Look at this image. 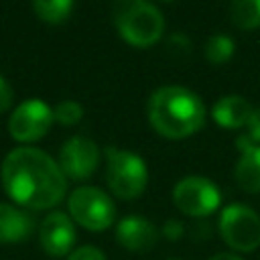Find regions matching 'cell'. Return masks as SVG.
I'll return each instance as SVG.
<instances>
[{"label": "cell", "mask_w": 260, "mask_h": 260, "mask_svg": "<svg viewBox=\"0 0 260 260\" xmlns=\"http://www.w3.org/2000/svg\"><path fill=\"white\" fill-rule=\"evenodd\" d=\"M234 49H236V45L228 35H213L205 43V59L211 65H221L232 59Z\"/></svg>", "instance_id": "cell-17"}, {"label": "cell", "mask_w": 260, "mask_h": 260, "mask_svg": "<svg viewBox=\"0 0 260 260\" xmlns=\"http://www.w3.org/2000/svg\"><path fill=\"white\" fill-rule=\"evenodd\" d=\"M112 22L120 37L138 49L152 47L165 32V18L148 0H116Z\"/></svg>", "instance_id": "cell-3"}, {"label": "cell", "mask_w": 260, "mask_h": 260, "mask_svg": "<svg viewBox=\"0 0 260 260\" xmlns=\"http://www.w3.org/2000/svg\"><path fill=\"white\" fill-rule=\"evenodd\" d=\"M32 217L10 205V203H0V244H18L24 242L32 234Z\"/></svg>", "instance_id": "cell-12"}, {"label": "cell", "mask_w": 260, "mask_h": 260, "mask_svg": "<svg viewBox=\"0 0 260 260\" xmlns=\"http://www.w3.org/2000/svg\"><path fill=\"white\" fill-rule=\"evenodd\" d=\"M183 232H185V225H183L181 221H177V219H169V221L162 225V236H165L167 240H171V242L181 240V238H183Z\"/></svg>", "instance_id": "cell-22"}, {"label": "cell", "mask_w": 260, "mask_h": 260, "mask_svg": "<svg viewBox=\"0 0 260 260\" xmlns=\"http://www.w3.org/2000/svg\"><path fill=\"white\" fill-rule=\"evenodd\" d=\"M12 100H14V91H12L10 83L6 81V77L0 75V114L12 106Z\"/></svg>", "instance_id": "cell-21"}, {"label": "cell", "mask_w": 260, "mask_h": 260, "mask_svg": "<svg viewBox=\"0 0 260 260\" xmlns=\"http://www.w3.org/2000/svg\"><path fill=\"white\" fill-rule=\"evenodd\" d=\"M116 240L122 248L136 252V254H144L150 252L156 242H158V230L156 225L140 215H128L124 219L118 221L116 225Z\"/></svg>", "instance_id": "cell-11"}, {"label": "cell", "mask_w": 260, "mask_h": 260, "mask_svg": "<svg viewBox=\"0 0 260 260\" xmlns=\"http://www.w3.org/2000/svg\"><path fill=\"white\" fill-rule=\"evenodd\" d=\"M39 242H41L43 250L53 258L69 256L73 252L71 248L75 244L73 219L63 211L49 213L39 228Z\"/></svg>", "instance_id": "cell-10"}, {"label": "cell", "mask_w": 260, "mask_h": 260, "mask_svg": "<svg viewBox=\"0 0 260 260\" xmlns=\"http://www.w3.org/2000/svg\"><path fill=\"white\" fill-rule=\"evenodd\" d=\"M106 181L110 191L120 199H136L144 193L148 183V169L144 160L116 146L106 148Z\"/></svg>", "instance_id": "cell-4"}, {"label": "cell", "mask_w": 260, "mask_h": 260, "mask_svg": "<svg viewBox=\"0 0 260 260\" xmlns=\"http://www.w3.org/2000/svg\"><path fill=\"white\" fill-rule=\"evenodd\" d=\"M53 108L43 100H26L18 104L8 118V132L16 142L41 140L53 124Z\"/></svg>", "instance_id": "cell-8"}, {"label": "cell", "mask_w": 260, "mask_h": 260, "mask_svg": "<svg viewBox=\"0 0 260 260\" xmlns=\"http://www.w3.org/2000/svg\"><path fill=\"white\" fill-rule=\"evenodd\" d=\"M252 114V106L242 98V95H223L213 104L211 116L215 120V124H219L221 128H242L248 124Z\"/></svg>", "instance_id": "cell-13"}, {"label": "cell", "mask_w": 260, "mask_h": 260, "mask_svg": "<svg viewBox=\"0 0 260 260\" xmlns=\"http://www.w3.org/2000/svg\"><path fill=\"white\" fill-rule=\"evenodd\" d=\"M236 183L248 193H260V146H252L240 152L236 162Z\"/></svg>", "instance_id": "cell-14"}, {"label": "cell", "mask_w": 260, "mask_h": 260, "mask_svg": "<svg viewBox=\"0 0 260 260\" xmlns=\"http://www.w3.org/2000/svg\"><path fill=\"white\" fill-rule=\"evenodd\" d=\"M209 260H244V258H242V256H238V254H230V252H219V254L211 256Z\"/></svg>", "instance_id": "cell-23"}, {"label": "cell", "mask_w": 260, "mask_h": 260, "mask_svg": "<svg viewBox=\"0 0 260 260\" xmlns=\"http://www.w3.org/2000/svg\"><path fill=\"white\" fill-rule=\"evenodd\" d=\"M248 138L260 146V108H252V114H250V120H248Z\"/></svg>", "instance_id": "cell-20"}, {"label": "cell", "mask_w": 260, "mask_h": 260, "mask_svg": "<svg viewBox=\"0 0 260 260\" xmlns=\"http://www.w3.org/2000/svg\"><path fill=\"white\" fill-rule=\"evenodd\" d=\"M173 203L179 211H183L189 217H207L219 207L221 193L213 181L191 175L175 185Z\"/></svg>", "instance_id": "cell-7"}, {"label": "cell", "mask_w": 260, "mask_h": 260, "mask_svg": "<svg viewBox=\"0 0 260 260\" xmlns=\"http://www.w3.org/2000/svg\"><path fill=\"white\" fill-rule=\"evenodd\" d=\"M69 215L89 232H104L116 219V207L110 195L98 187H77L67 199Z\"/></svg>", "instance_id": "cell-5"}, {"label": "cell", "mask_w": 260, "mask_h": 260, "mask_svg": "<svg viewBox=\"0 0 260 260\" xmlns=\"http://www.w3.org/2000/svg\"><path fill=\"white\" fill-rule=\"evenodd\" d=\"M230 20L240 30H254L260 26V0H232Z\"/></svg>", "instance_id": "cell-15"}, {"label": "cell", "mask_w": 260, "mask_h": 260, "mask_svg": "<svg viewBox=\"0 0 260 260\" xmlns=\"http://www.w3.org/2000/svg\"><path fill=\"white\" fill-rule=\"evenodd\" d=\"M67 260H106V256L95 246H81V248L73 250L67 256Z\"/></svg>", "instance_id": "cell-19"}, {"label": "cell", "mask_w": 260, "mask_h": 260, "mask_svg": "<svg viewBox=\"0 0 260 260\" xmlns=\"http://www.w3.org/2000/svg\"><path fill=\"white\" fill-rule=\"evenodd\" d=\"M150 126L169 140H181L205 124V106L197 93L181 85L158 87L146 106Z\"/></svg>", "instance_id": "cell-2"}, {"label": "cell", "mask_w": 260, "mask_h": 260, "mask_svg": "<svg viewBox=\"0 0 260 260\" xmlns=\"http://www.w3.org/2000/svg\"><path fill=\"white\" fill-rule=\"evenodd\" d=\"M171 260H175V258H171Z\"/></svg>", "instance_id": "cell-25"}, {"label": "cell", "mask_w": 260, "mask_h": 260, "mask_svg": "<svg viewBox=\"0 0 260 260\" xmlns=\"http://www.w3.org/2000/svg\"><path fill=\"white\" fill-rule=\"evenodd\" d=\"M165 2H171V0H165Z\"/></svg>", "instance_id": "cell-24"}, {"label": "cell", "mask_w": 260, "mask_h": 260, "mask_svg": "<svg viewBox=\"0 0 260 260\" xmlns=\"http://www.w3.org/2000/svg\"><path fill=\"white\" fill-rule=\"evenodd\" d=\"M100 162V148L87 136L69 138L59 152V167L67 179L83 181L93 175Z\"/></svg>", "instance_id": "cell-9"}, {"label": "cell", "mask_w": 260, "mask_h": 260, "mask_svg": "<svg viewBox=\"0 0 260 260\" xmlns=\"http://www.w3.org/2000/svg\"><path fill=\"white\" fill-rule=\"evenodd\" d=\"M53 118L63 126H73L83 118V108L75 100H63L53 108Z\"/></svg>", "instance_id": "cell-18"}, {"label": "cell", "mask_w": 260, "mask_h": 260, "mask_svg": "<svg viewBox=\"0 0 260 260\" xmlns=\"http://www.w3.org/2000/svg\"><path fill=\"white\" fill-rule=\"evenodd\" d=\"M35 14L49 24H59L69 18L73 10V0H32Z\"/></svg>", "instance_id": "cell-16"}, {"label": "cell", "mask_w": 260, "mask_h": 260, "mask_svg": "<svg viewBox=\"0 0 260 260\" xmlns=\"http://www.w3.org/2000/svg\"><path fill=\"white\" fill-rule=\"evenodd\" d=\"M0 173L10 199L28 209H51L61 203L67 191V177L59 162L35 146L10 150Z\"/></svg>", "instance_id": "cell-1"}, {"label": "cell", "mask_w": 260, "mask_h": 260, "mask_svg": "<svg viewBox=\"0 0 260 260\" xmlns=\"http://www.w3.org/2000/svg\"><path fill=\"white\" fill-rule=\"evenodd\" d=\"M219 234L232 250L254 252L260 246V217L252 207L232 203L219 215Z\"/></svg>", "instance_id": "cell-6"}]
</instances>
